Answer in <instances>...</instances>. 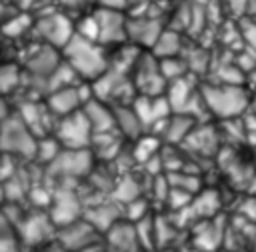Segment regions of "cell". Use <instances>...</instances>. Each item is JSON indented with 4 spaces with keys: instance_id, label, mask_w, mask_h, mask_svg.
<instances>
[{
    "instance_id": "obj_6",
    "label": "cell",
    "mask_w": 256,
    "mask_h": 252,
    "mask_svg": "<svg viewBox=\"0 0 256 252\" xmlns=\"http://www.w3.org/2000/svg\"><path fill=\"white\" fill-rule=\"evenodd\" d=\"M92 126L82 110L62 118L56 130V140L66 146V150H84L92 142Z\"/></svg>"
},
{
    "instance_id": "obj_30",
    "label": "cell",
    "mask_w": 256,
    "mask_h": 252,
    "mask_svg": "<svg viewBox=\"0 0 256 252\" xmlns=\"http://www.w3.org/2000/svg\"><path fill=\"white\" fill-rule=\"evenodd\" d=\"M62 150H60V142L58 140H40V142H36V156L42 160V162H52L58 154H60Z\"/></svg>"
},
{
    "instance_id": "obj_11",
    "label": "cell",
    "mask_w": 256,
    "mask_h": 252,
    "mask_svg": "<svg viewBox=\"0 0 256 252\" xmlns=\"http://www.w3.org/2000/svg\"><path fill=\"white\" fill-rule=\"evenodd\" d=\"M162 30H164L162 22L148 14L132 16L126 20V38L136 46L152 48L154 42L158 40V36L162 34Z\"/></svg>"
},
{
    "instance_id": "obj_32",
    "label": "cell",
    "mask_w": 256,
    "mask_h": 252,
    "mask_svg": "<svg viewBox=\"0 0 256 252\" xmlns=\"http://www.w3.org/2000/svg\"><path fill=\"white\" fill-rule=\"evenodd\" d=\"M238 28H240L246 48L256 52V18H242V24Z\"/></svg>"
},
{
    "instance_id": "obj_31",
    "label": "cell",
    "mask_w": 256,
    "mask_h": 252,
    "mask_svg": "<svg viewBox=\"0 0 256 252\" xmlns=\"http://www.w3.org/2000/svg\"><path fill=\"white\" fill-rule=\"evenodd\" d=\"M246 4L248 0H218V6L224 14H228L230 18H244L246 14Z\"/></svg>"
},
{
    "instance_id": "obj_35",
    "label": "cell",
    "mask_w": 256,
    "mask_h": 252,
    "mask_svg": "<svg viewBox=\"0 0 256 252\" xmlns=\"http://www.w3.org/2000/svg\"><path fill=\"white\" fill-rule=\"evenodd\" d=\"M102 8H110V10H122L126 8V0H100Z\"/></svg>"
},
{
    "instance_id": "obj_20",
    "label": "cell",
    "mask_w": 256,
    "mask_h": 252,
    "mask_svg": "<svg viewBox=\"0 0 256 252\" xmlns=\"http://www.w3.org/2000/svg\"><path fill=\"white\" fill-rule=\"evenodd\" d=\"M184 144L190 146L196 154H214L218 148V132L210 126H194Z\"/></svg>"
},
{
    "instance_id": "obj_26",
    "label": "cell",
    "mask_w": 256,
    "mask_h": 252,
    "mask_svg": "<svg viewBox=\"0 0 256 252\" xmlns=\"http://www.w3.org/2000/svg\"><path fill=\"white\" fill-rule=\"evenodd\" d=\"M76 72L72 70V66L68 64V62H64V64H58L56 66V70L50 74V78L46 80V88L50 90V92H54V90H60V88H68V86H72V82L76 80Z\"/></svg>"
},
{
    "instance_id": "obj_16",
    "label": "cell",
    "mask_w": 256,
    "mask_h": 252,
    "mask_svg": "<svg viewBox=\"0 0 256 252\" xmlns=\"http://www.w3.org/2000/svg\"><path fill=\"white\" fill-rule=\"evenodd\" d=\"M86 102L88 100L82 96V90H78L76 86H68V88H60V90L50 92L48 102H46V108L52 110L54 114L68 116V114L78 112V108L82 104H86Z\"/></svg>"
},
{
    "instance_id": "obj_7",
    "label": "cell",
    "mask_w": 256,
    "mask_h": 252,
    "mask_svg": "<svg viewBox=\"0 0 256 252\" xmlns=\"http://www.w3.org/2000/svg\"><path fill=\"white\" fill-rule=\"evenodd\" d=\"M90 166H92V156L86 148L84 150H62L50 162L48 170L52 176L68 180V178L84 176L86 172H90Z\"/></svg>"
},
{
    "instance_id": "obj_14",
    "label": "cell",
    "mask_w": 256,
    "mask_h": 252,
    "mask_svg": "<svg viewBox=\"0 0 256 252\" xmlns=\"http://www.w3.org/2000/svg\"><path fill=\"white\" fill-rule=\"evenodd\" d=\"M52 222L56 224H70L78 218V212L82 210V204L72 188H60L52 198Z\"/></svg>"
},
{
    "instance_id": "obj_22",
    "label": "cell",
    "mask_w": 256,
    "mask_h": 252,
    "mask_svg": "<svg viewBox=\"0 0 256 252\" xmlns=\"http://www.w3.org/2000/svg\"><path fill=\"white\" fill-rule=\"evenodd\" d=\"M58 64H60V62H58V58L54 56L52 48H40V50L30 58V62H28V72H30L34 78H38V80H42V82L46 84V80L50 78V74L56 70Z\"/></svg>"
},
{
    "instance_id": "obj_21",
    "label": "cell",
    "mask_w": 256,
    "mask_h": 252,
    "mask_svg": "<svg viewBox=\"0 0 256 252\" xmlns=\"http://www.w3.org/2000/svg\"><path fill=\"white\" fill-rule=\"evenodd\" d=\"M220 208V196L216 190H202L200 194H196L188 206V210L192 212V216L196 220H206V218H214L216 212Z\"/></svg>"
},
{
    "instance_id": "obj_2",
    "label": "cell",
    "mask_w": 256,
    "mask_h": 252,
    "mask_svg": "<svg viewBox=\"0 0 256 252\" xmlns=\"http://www.w3.org/2000/svg\"><path fill=\"white\" fill-rule=\"evenodd\" d=\"M64 54H66V62L72 66V70L80 78H86V80H96L110 66L102 48L96 42L86 40L78 34H74L70 38V42L64 46Z\"/></svg>"
},
{
    "instance_id": "obj_27",
    "label": "cell",
    "mask_w": 256,
    "mask_h": 252,
    "mask_svg": "<svg viewBox=\"0 0 256 252\" xmlns=\"http://www.w3.org/2000/svg\"><path fill=\"white\" fill-rule=\"evenodd\" d=\"M46 230H48V220L46 216H30L26 220V226L22 228L24 238L28 242H40L46 238Z\"/></svg>"
},
{
    "instance_id": "obj_29",
    "label": "cell",
    "mask_w": 256,
    "mask_h": 252,
    "mask_svg": "<svg viewBox=\"0 0 256 252\" xmlns=\"http://www.w3.org/2000/svg\"><path fill=\"white\" fill-rule=\"evenodd\" d=\"M138 194H140V186H138V182L134 180V178H130V176H124L118 184H116V188H114V198L118 200V202H134V200H138Z\"/></svg>"
},
{
    "instance_id": "obj_17",
    "label": "cell",
    "mask_w": 256,
    "mask_h": 252,
    "mask_svg": "<svg viewBox=\"0 0 256 252\" xmlns=\"http://www.w3.org/2000/svg\"><path fill=\"white\" fill-rule=\"evenodd\" d=\"M84 116L88 118L92 132L94 134H102V132H112L114 128V114H112V106L106 102L96 100L94 96L86 102V108L82 110Z\"/></svg>"
},
{
    "instance_id": "obj_33",
    "label": "cell",
    "mask_w": 256,
    "mask_h": 252,
    "mask_svg": "<svg viewBox=\"0 0 256 252\" xmlns=\"http://www.w3.org/2000/svg\"><path fill=\"white\" fill-rule=\"evenodd\" d=\"M18 84V70L14 66H0V92H8Z\"/></svg>"
},
{
    "instance_id": "obj_38",
    "label": "cell",
    "mask_w": 256,
    "mask_h": 252,
    "mask_svg": "<svg viewBox=\"0 0 256 252\" xmlns=\"http://www.w3.org/2000/svg\"><path fill=\"white\" fill-rule=\"evenodd\" d=\"M66 2H78V0H66Z\"/></svg>"
},
{
    "instance_id": "obj_19",
    "label": "cell",
    "mask_w": 256,
    "mask_h": 252,
    "mask_svg": "<svg viewBox=\"0 0 256 252\" xmlns=\"http://www.w3.org/2000/svg\"><path fill=\"white\" fill-rule=\"evenodd\" d=\"M112 114H114V128H118L122 134H126L128 138H140L144 128L134 112V108H128V104H116L112 106Z\"/></svg>"
},
{
    "instance_id": "obj_25",
    "label": "cell",
    "mask_w": 256,
    "mask_h": 252,
    "mask_svg": "<svg viewBox=\"0 0 256 252\" xmlns=\"http://www.w3.org/2000/svg\"><path fill=\"white\" fill-rule=\"evenodd\" d=\"M158 64H160V72H162V76H164V80L168 84L174 82V80H180V78H184L188 74V66H186V62H184L182 56L160 58Z\"/></svg>"
},
{
    "instance_id": "obj_3",
    "label": "cell",
    "mask_w": 256,
    "mask_h": 252,
    "mask_svg": "<svg viewBox=\"0 0 256 252\" xmlns=\"http://www.w3.org/2000/svg\"><path fill=\"white\" fill-rule=\"evenodd\" d=\"M0 150L20 156L36 154V140L20 116H8L0 124Z\"/></svg>"
},
{
    "instance_id": "obj_1",
    "label": "cell",
    "mask_w": 256,
    "mask_h": 252,
    "mask_svg": "<svg viewBox=\"0 0 256 252\" xmlns=\"http://www.w3.org/2000/svg\"><path fill=\"white\" fill-rule=\"evenodd\" d=\"M200 90L202 104L208 114L220 120H236L250 108V94L244 86L236 84H204Z\"/></svg>"
},
{
    "instance_id": "obj_13",
    "label": "cell",
    "mask_w": 256,
    "mask_h": 252,
    "mask_svg": "<svg viewBox=\"0 0 256 252\" xmlns=\"http://www.w3.org/2000/svg\"><path fill=\"white\" fill-rule=\"evenodd\" d=\"M224 226L220 220L214 218H206V220H198L192 232V244L194 248L202 250V252H214L220 248V244L224 242Z\"/></svg>"
},
{
    "instance_id": "obj_4",
    "label": "cell",
    "mask_w": 256,
    "mask_h": 252,
    "mask_svg": "<svg viewBox=\"0 0 256 252\" xmlns=\"http://www.w3.org/2000/svg\"><path fill=\"white\" fill-rule=\"evenodd\" d=\"M134 88L140 92V96H162L168 82L164 80L160 72L158 58L154 54H138L134 66Z\"/></svg>"
},
{
    "instance_id": "obj_37",
    "label": "cell",
    "mask_w": 256,
    "mask_h": 252,
    "mask_svg": "<svg viewBox=\"0 0 256 252\" xmlns=\"http://www.w3.org/2000/svg\"><path fill=\"white\" fill-rule=\"evenodd\" d=\"M184 252H202V250H198V248H194V246H190V248H186Z\"/></svg>"
},
{
    "instance_id": "obj_8",
    "label": "cell",
    "mask_w": 256,
    "mask_h": 252,
    "mask_svg": "<svg viewBox=\"0 0 256 252\" xmlns=\"http://www.w3.org/2000/svg\"><path fill=\"white\" fill-rule=\"evenodd\" d=\"M36 30L42 40H46L50 46H56V48H64L74 36V26L64 14H58V12H52L40 18L36 24Z\"/></svg>"
},
{
    "instance_id": "obj_15",
    "label": "cell",
    "mask_w": 256,
    "mask_h": 252,
    "mask_svg": "<svg viewBox=\"0 0 256 252\" xmlns=\"http://www.w3.org/2000/svg\"><path fill=\"white\" fill-rule=\"evenodd\" d=\"M108 238V250L110 252H142V244L138 240L134 224L116 222L112 228L106 230Z\"/></svg>"
},
{
    "instance_id": "obj_12",
    "label": "cell",
    "mask_w": 256,
    "mask_h": 252,
    "mask_svg": "<svg viewBox=\"0 0 256 252\" xmlns=\"http://www.w3.org/2000/svg\"><path fill=\"white\" fill-rule=\"evenodd\" d=\"M134 112L142 124V128H152L160 122H164L170 114H172V108L166 100V96H138L134 100Z\"/></svg>"
},
{
    "instance_id": "obj_10",
    "label": "cell",
    "mask_w": 256,
    "mask_h": 252,
    "mask_svg": "<svg viewBox=\"0 0 256 252\" xmlns=\"http://www.w3.org/2000/svg\"><path fill=\"white\" fill-rule=\"evenodd\" d=\"M58 238H60V244L64 246V250H68V252H76V250L86 252L98 240V230L86 220L84 222L74 220V222L62 226Z\"/></svg>"
},
{
    "instance_id": "obj_18",
    "label": "cell",
    "mask_w": 256,
    "mask_h": 252,
    "mask_svg": "<svg viewBox=\"0 0 256 252\" xmlns=\"http://www.w3.org/2000/svg\"><path fill=\"white\" fill-rule=\"evenodd\" d=\"M196 120L188 114H170L164 122H162V134L166 142L170 144H184V140L188 138V134L194 130Z\"/></svg>"
},
{
    "instance_id": "obj_23",
    "label": "cell",
    "mask_w": 256,
    "mask_h": 252,
    "mask_svg": "<svg viewBox=\"0 0 256 252\" xmlns=\"http://www.w3.org/2000/svg\"><path fill=\"white\" fill-rule=\"evenodd\" d=\"M182 38L176 30H162V34L158 36V40L154 42V46L150 48L152 54L160 60V58H172L178 56L182 52Z\"/></svg>"
},
{
    "instance_id": "obj_5",
    "label": "cell",
    "mask_w": 256,
    "mask_h": 252,
    "mask_svg": "<svg viewBox=\"0 0 256 252\" xmlns=\"http://www.w3.org/2000/svg\"><path fill=\"white\" fill-rule=\"evenodd\" d=\"M132 88H134V84L128 80L126 72L108 66V70L94 80L92 94L100 102H106L110 106H116V104H128L126 98H128V94H130Z\"/></svg>"
},
{
    "instance_id": "obj_9",
    "label": "cell",
    "mask_w": 256,
    "mask_h": 252,
    "mask_svg": "<svg viewBox=\"0 0 256 252\" xmlns=\"http://www.w3.org/2000/svg\"><path fill=\"white\" fill-rule=\"evenodd\" d=\"M100 44H118L126 38V18L120 10L98 8L94 12Z\"/></svg>"
},
{
    "instance_id": "obj_24",
    "label": "cell",
    "mask_w": 256,
    "mask_h": 252,
    "mask_svg": "<svg viewBox=\"0 0 256 252\" xmlns=\"http://www.w3.org/2000/svg\"><path fill=\"white\" fill-rule=\"evenodd\" d=\"M118 212L112 208V204H98L96 208L88 210L86 222H90L96 230H108L118 222Z\"/></svg>"
},
{
    "instance_id": "obj_34",
    "label": "cell",
    "mask_w": 256,
    "mask_h": 252,
    "mask_svg": "<svg viewBox=\"0 0 256 252\" xmlns=\"http://www.w3.org/2000/svg\"><path fill=\"white\" fill-rule=\"evenodd\" d=\"M26 28H28V18L18 16V18H12V20L4 26V32L10 34V36H16V34H20V32L26 30Z\"/></svg>"
},
{
    "instance_id": "obj_36",
    "label": "cell",
    "mask_w": 256,
    "mask_h": 252,
    "mask_svg": "<svg viewBox=\"0 0 256 252\" xmlns=\"http://www.w3.org/2000/svg\"><path fill=\"white\" fill-rule=\"evenodd\" d=\"M6 118H8V114H6V106H4V102L0 100V124H2Z\"/></svg>"
},
{
    "instance_id": "obj_28",
    "label": "cell",
    "mask_w": 256,
    "mask_h": 252,
    "mask_svg": "<svg viewBox=\"0 0 256 252\" xmlns=\"http://www.w3.org/2000/svg\"><path fill=\"white\" fill-rule=\"evenodd\" d=\"M158 146H160L158 138H154V136H140V138H138V144H136V148H134V158H136V162L146 164L150 158H154L156 154H160V152H158Z\"/></svg>"
}]
</instances>
